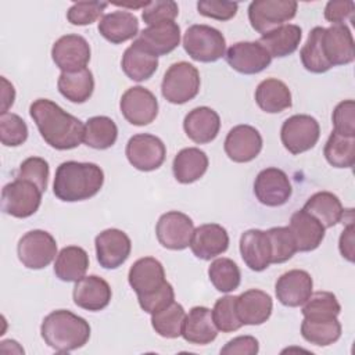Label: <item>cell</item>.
I'll list each match as a JSON object with an SVG mask.
<instances>
[{"instance_id": "8fae6325", "label": "cell", "mask_w": 355, "mask_h": 355, "mask_svg": "<svg viewBox=\"0 0 355 355\" xmlns=\"http://www.w3.org/2000/svg\"><path fill=\"white\" fill-rule=\"evenodd\" d=\"M125 155L137 171L151 172L164 164L166 147L159 137L150 133H139L128 140Z\"/></svg>"}, {"instance_id": "bcb514c9", "label": "cell", "mask_w": 355, "mask_h": 355, "mask_svg": "<svg viewBox=\"0 0 355 355\" xmlns=\"http://www.w3.org/2000/svg\"><path fill=\"white\" fill-rule=\"evenodd\" d=\"M28 139V126L25 121L12 112L0 115V140L3 146L17 147Z\"/></svg>"}, {"instance_id": "d6a6232c", "label": "cell", "mask_w": 355, "mask_h": 355, "mask_svg": "<svg viewBox=\"0 0 355 355\" xmlns=\"http://www.w3.org/2000/svg\"><path fill=\"white\" fill-rule=\"evenodd\" d=\"M302 29L294 24H284L265 35L258 40L270 57L283 58L293 54L301 42Z\"/></svg>"}, {"instance_id": "ba28073f", "label": "cell", "mask_w": 355, "mask_h": 355, "mask_svg": "<svg viewBox=\"0 0 355 355\" xmlns=\"http://www.w3.org/2000/svg\"><path fill=\"white\" fill-rule=\"evenodd\" d=\"M42 194L40 189L32 182L15 178L1 190V209L14 218H29L39 209Z\"/></svg>"}, {"instance_id": "7dc6e473", "label": "cell", "mask_w": 355, "mask_h": 355, "mask_svg": "<svg viewBox=\"0 0 355 355\" xmlns=\"http://www.w3.org/2000/svg\"><path fill=\"white\" fill-rule=\"evenodd\" d=\"M49 173H50L49 162L44 158L29 157L21 162L15 178L32 182L40 189L42 193H44L47 189Z\"/></svg>"}, {"instance_id": "603a6c76", "label": "cell", "mask_w": 355, "mask_h": 355, "mask_svg": "<svg viewBox=\"0 0 355 355\" xmlns=\"http://www.w3.org/2000/svg\"><path fill=\"white\" fill-rule=\"evenodd\" d=\"M135 42L157 57L165 55L179 46L180 28L175 21L150 25L137 35Z\"/></svg>"}, {"instance_id": "8992f818", "label": "cell", "mask_w": 355, "mask_h": 355, "mask_svg": "<svg viewBox=\"0 0 355 355\" xmlns=\"http://www.w3.org/2000/svg\"><path fill=\"white\" fill-rule=\"evenodd\" d=\"M128 282L137 294L139 304L158 295L172 286L165 279L162 263L153 257L137 259L129 269Z\"/></svg>"}, {"instance_id": "f1b7e54d", "label": "cell", "mask_w": 355, "mask_h": 355, "mask_svg": "<svg viewBox=\"0 0 355 355\" xmlns=\"http://www.w3.org/2000/svg\"><path fill=\"white\" fill-rule=\"evenodd\" d=\"M97 29L105 40L119 44L139 35V19L129 11L116 10L103 15Z\"/></svg>"}, {"instance_id": "e575fe53", "label": "cell", "mask_w": 355, "mask_h": 355, "mask_svg": "<svg viewBox=\"0 0 355 355\" xmlns=\"http://www.w3.org/2000/svg\"><path fill=\"white\" fill-rule=\"evenodd\" d=\"M89 268V255L79 245L64 247L55 258L54 273L62 282H78Z\"/></svg>"}, {"instance_id": "7a4b0ae2", "label": "cell", "mask_w": 355, "mask_h": 355, "mask_svg": "<svg viewBox=\"0 0 355 355\" xmlns=\"http://www.w3.org/2000/svg\"><path fill=\"white\" fill-rule=\"evenodd\" d=\"M103 184L104 172L97 164L65 161L55 169L53 191L58 200L75 202L94 197Z\"/></svg>"}, {"instance_id": "db71d44e", "label": "cell", "mask_w": 355, "mask_h": 355, "mask_svg": "<svg viewBox=\"0 0 355 355\" xmlns=\"http://www.w3.org/2000/svg\"><path fill=\"white\" fill-rule=\"evenodd\" d=\"M259 351V343L252 336H239L229 340L225 347L220 348V354L223 355H255Z\"/></svg>"}, {"instance_id": "9f6ffc18", "label": "cell", "mask_w": 355, "mask_h": 355, "mask_svg": "<svg viewBox=\"0 0 355 355\" xmlns=\"http://www.w3.org/2000/svg\"><path fill=\"white\" fill-rule=\"evenodd\" d=\"M3 83V93H1V114L7 112V110L14 104L15 100V90L14 86L3 76L1 78Z\"/></svg>"}, {"instance_id": "30bf717a", "label": "cell", "mask_w": 355, "mask_h": 355, "mask_svg": "<svg viewBox=\"0 0 355 355\" xmlns=\"http://www.w3.org/2000/svg\"><path fill=\"white\" fill-rule=\"evenodd\" d=\"M320 136L319 122L306 114L288 116L280 129V139L284 148L297 155L315 147Z\"/></svg>"}, {"instance_id": "7402d4cb", "label": "cell", "mask_w": 355, "mask_h": 355, "mask_svg": "<svg viewBox=\"0 0 355 355\" xmlns=\"http://www.w3.org/2000/svg\"><path fill=\"white\" fill-rule=\"evenodd\" d=\"M229 247V234L222 225L204 223L194 229L190 241L191 252L204 261L223 254Z\"/></svg>"}, {"instance_id": "f907efd6", "label": "cell", "mask_w": 355, "mask_h": 355, "mask_svg": "<svg viewBox=\"0 0 355 355\" xmlns=\"http://www.w3.org/2000/svg\"><path fill=\"white\" fill-rule=\"evenodd\" d=\"M179 15V7L172 0H155L148 1L143 8L141 18L150 26L166 21H173Z\"/></svg>"}, {"instance_id": "b9f144b4", "label": "cell", "mask_w": 355, "mask_h": 355, "mask_svg": "<svg viewBox=\"0 0 355 355\" xmlns=\"http://www.w3.org/2000/svg\"><path fill=\"white\" fill-rule=\"evenodd\" d=\"M208 277L218 291L230 293L240 286L241 273L237 263L230 258H218L211 262Z\"/></svg>"}, {"instance_id": "ac0fdd59", "label": "cell", "mask_w": 355, "mask_h": 355, "mask_svg": "<svg viewBox=\"0 0 355 355\" xmlns=\"http://www.w3.org/2000/svg\"><path fill=\"white\" fill-rule=\"evenodd\" d=\"M223 148L232 161L250 162L262 150V136L251 125H236L226 135Z\"/></svg>"}, {"instance_id": "2e32d148", "label": "cell", "mask_w": 355, "mask_h": 355, "mask_svg": "<svg viewBox=\"0 0 355 355\" xmlns=\"http://www.w3.org/2000/svg\"><path fill=\"white\" fill-rule=\"evenodd\" d=\"M94 247L100 266L104 269H116L129 258L132 241L123 230L111 227L96 236Z\"/></svg>"}, {"instance_id": "4fadbf2b", "label": "cell", "mask_w": 355, "mask_h": 355, "mask_svg": "<svg viewBox=\"0 0 355 355\" xmlns=\"http://www.w3.org/2000/svg\"><path fill=\"white\" fill-rule=\"evenodd\" d=\"M119 110L123 118L135 126H146L158 115V101L153 92L143 86L129 87L121 97Z\"/></svg>"}, {"instance_id": "f5cc1de1", "label": "cell", "mask_w": 355, "mask_h": 355, "mask_svg": "<svg viewBox=\"0 0 355 355\" xmlns=\"http://www.w3.org/2000/svg\"><path fill=\"white\" fill-rule=\"evenodd\" d=\"M355 3L351 0H331L324 7V18L331 25H343L347 19L352 18Z\"/></svg>"}, {"instance_id": "d4e9b609", "label": "cell", "mask_w": 355, "mask_h": 355, "mask_svg": "<svg viewBox=\"0 0 355 355\" xmlns=\"http://www.w3.org/2000/svg\"><path fill=\"white\" fill-rule=\"evenodd\" d=\"M288 229L294 237L297 251L309 252L316 250L324 239V226L304 209L295 211L290 218Z\"/></svg>"}, {"instance_id": "816d5d0a", "label": "cell", "mask_w": 355, "mask_h": 355, "mask_svg": "<svg viewBox=\"0 0 355 355\" xmlns=\"http://www.w3.org/2000/svg\"><path fill=\"white\" fill-rule=\"evenodd\" d=\"M197 10L201 15L218 21L232 19L239 10V4L233 1H214V0H201L197 3Z\"/></svg>"}, {"instance_id": "4dcf8cb0", "label": "cell", "mask_w": 355, "mask_h": 355, "mask_svg": "<svg viewBox=\"0 0 355 355\" xmlns=\"http://www.w3.org/2000/svg\"><path fill=\"white\" fill-rule=\"evenodd\" d=\"M207 154L197 147H187L180 150L172 162V172L179 183L190 184L204 176L208 169Z\"/></svg>"}, {"instance_id": "681fc988", "label": "cell", "mask_w": 355, "mask_h": 355, "mask_svg": "<svg viewBox=\"0 0 355 355\" xmlns=\"http://www.w3.org/2000/svg\"><path fill=\"white\" fill-rule=\"evenodd\" d=\"M333 121V132L347 136L355 137V103L354 100L340 101L331 115Z\"/></svg>"}, {"instance_id": "ab89813d", "label": "cell", "mask_w": 355, "mask_h": 355, "mask_svg": "<svg viewBox=\"0 0 355 355\" xmlns=\"http://www.w3.org/2000/svg\"><path fill=\"white\" fill-rule=\"evenodd\" d=\"M323 31H324L323 26H315L309 32L308 39L300 51V57L304 68L312 73H323L331 68V65L327 62L323 53V46H322Z\"/></svg>"}, {"instance_id": "11a10c76", "label": "cell", "mask_w": 355, "mask_h": 355, "mask_svg": "<svg viewBox=\"0 0 355 355\" xmlns=\"http://www.w3.org/2000/svg\"><path fill=\"white\" fill-rule=\"evenodd\" d=\"M338 248H340V252L341 255L349 261V262H354V223L349 222L341 236H340V240H338Z\"/></svg>"}, {"instance_id": "44dd1931", "label": "cell", "mask_w": 355, "mask_h": 355, "mask_svg": "<svg viewBox=\"0 0 355 355\" xmlns=\"http://www.w3.org/2000/svg\"><path fill=\"white\" fill-rule=\"evenodd\" d=\"M72 297L73 302L79 308L90 312H98L108 306L112 291L107 280L97 275H90L75 282Z\"/></svg>"}, {"instance_id": "8d00e7d4", "label": "cell", "mask_w": 355, "mask_h": 355, "mask_svg": "<svg viewBox=\"0 0 355 355\" xmlns=\"http://www.w3.org/2000/svg\"><path fill=\"white\" fill-rule=\"evenodd\" d=\"M301 336L305 341L327 347L341 337V323L337 316L331 318H304L301 323Z\"/></svg>"}, {"instance_id": "5b68a950", "label": "cell", "mask_w": 355, "mask_h": 355, "mask_svg": "<svg viewBox=\"0 0 355 355\" xmlns=\"http://www.w3.org/2000/svg\"><path fill=\"white\" fill-rule=\"evenodd\" d=\"M184 51L198 62H215L225 55L226 40L223 33L209 25L196 24L183 35Z\"/></svg>"}, {"instance_id": "3957f363", "label": "cell", "mask_w": 355, "mask_h": 355, "mask_svg": "<svg viewBox=\"0 0 355 355\" xmlns=\"http://www.w3.org/2000/svg\"><path fill=\"white\" fill-rule=\"evenodd\" d=\"M90 324L68 309H57L44 316L40 334L44 343L57 352L82 348L90 338Z\"/></svg>"}, {"instance_id": "74e56055", "label": "cell", "mask_w": 355, "mask_h": 355, "mask_svg": "<svg viewBox=\"0 0 355 355\" xmlns=\"http://www.w3.org/2000/svg\"><path fill=\"white\" fill-rule=\"evenodd\" d=\"M118 139L116 123L105 115L92 116L85 123L83 143L94 150H107L115 144Z\"/></svg>"}, {"instance_id": "9c48e42d", "label": "cell", "mask_w": 355, "mask_h": 355, "mask_svg": "<svg viewBox=\"0 0 355 355\" xmlns=\"http://www.w3.org/2000/svg\"><path fill=\"white\" fill-rule=\"evenodd\" d=\"M19 262L28 269H43L57 255V241L46 230L35 229L26 232L17 244Z\"/></svg>"}, {"instance_id": "5bb4252c", "label": "cell", "mask_w": 355, "mask_h": 355, "mask_svg": "<svg viewBox=\"0 0 355 355\" xmlns=\"http://www.w3.org/2000/svg\"><path fill=\"white\" fill-rule=\"evenodd\" d=\"M89 42L75 33H68L57 39L51 47V58L62 72H75L86 68L90 61Z\"/></svg>"}, {"instance_id": "e0dca14e", "label": "cell", "mask_w": 355, "mask_h": 355, "mask_svg": "<svg viewBox=\"0 0 355 355\" xmlns=\"http://www.w3.org/2000/svg\"><path fill=\"white\" fill-rule=\"evenodd\" d=\"M225 58L234 71L244 75L259 73L272 62L270 54L259 42H237L227 49Z\"/></svg>"}, {"instance_id": "f35d334b", "label": "cell", "mask_w": 355, "mask_h": 355, "mask_svg": "<svg viewBox=\"0 0 355 355\" xmlns=\"http://www.w3.org/2000/svg\"><path fill=\"white\" fill-rule=\"evenodd\" d=\"M184 318V308L179 302L173 301L168 306L151 315V326L155 333L164 338H178L182 336Z\"/></svg>"}, {"instance_id": "c3c4849f", "label": "cell", "mask_w": 355, "mask_h": 355, "mask_svg": "<svg viewBox=\"0 0 355 355\" xmlns=\"http://www.w3.org/2000/svg\"><path fill=\"white\" fill-rule=\"evenodd\" d=\"M108 3L104 1H78L73 3L67 11V19L72 25L85 26L96 22Z\"/></svg>"}, {"instance_id": "6da1fadb", "label": "cell", "mask_w": 355, "mask_h": 355, "mask_svg": "<svg viewBox=\"0 0 355 355\" xmlns=\"http://www.w3.org/2000/svg\"><path fill=\"white\" fill-rule=\"evenodd\" d=\"M29 115L43 140L55 150H72L83 141L82 121L49 98H37L29 107Z\"/></svg>"}, {"instance_id": "ffe728a7", "label": "cell", "mask_w": 355, "mask_h": 355, "mask_svg": "<svg viewBox=\"0 0 355 355\" xmlns=\"http://www.w3.org/2000/svg\"><path fill=\"white\" fill-rule=\"evenodd\" d=\"M322 46L324 57L331 67L351 64L355 58L354 37L345 24L324 28Z\"/></svg>"}, {"instance_id": "52a82bcc", "label": "cell", "mask_w": 355, "mask_h": 355, "mask_svg": "<svg viewBox=\"0 0 355 355\" xmlns=\"http://www.w3.org/2000/svg\"><path fill=\"white\" fill-rule=\"evenodd\" d=\"M297 7L294 0H255L248 6V19L254 31L265 35L293 19Z\"/></svg>"}, {"instance_id": "d6986e66", "label": "cell", "mask_w": 355, "mask_h": 355, "mask_svg": "<svg viewBox=\"0 0 355 355\" xmlns=\"http://www.w3.org/2000/svg\"><path fill=\"white\" fill-rule=\"evenodd\" d=\"M313 288V280L306 270L291 269L276 280L275 293L284 306L297 308L306 302Z\"/></svg>"}, {"instance_id": "ee69618b", "label": "cell", "mask_w": 355, "mask_h": 355, "mask_svg": "<svg viewBox=\"0 0 355 355\" xmlns=\"http://www.w3.org/2000/svg\"><path fill=\"white\" fill-rule=\"evenodd\" d=\"M236 302L237 295H225L216 300L214 305L212 318L218 330H220L222 333H232L243 326V322L237 315Z\"/></svg>"}, {"instance_id": "60d3db41", "label": "cell", "mask_w": 355, "mask_h": 355, "mask_svg": "<svg viewBox=\"0 0 355 355\" xmlns=\"http://www.w3.org/2000/svg\"><path fill=\"white\" fill-rule=\"evenodd\" d=\"M323 154L326 161L334 168H352L355 162V137L331 132L324 144Z\"/></svg>"}, {"instance_id": "cb8c5ba5", "label": "cell", "mask_w": 355, "mask_h": 355, "mask_svg": "<svg viewBox=\"0 0 355 355\" xmlns=\"http://www.w3.org/2000/svg\"><path fill=\"white\" fill-rule=\"evenodd\" d=\"M183 129L191 141L197 144H207L218 136L220 118L218 112L209 107H196L184 116Z\"/></svg>"}, {"instance_id": "1f68e13d", "label": "cell", "mask_w": 355, "mask_h": 355, "mask_svg": "<svg viewBox=\"0 0 355 355\" xmlns=\"http://www.w3.org/2000/svg\"><path fill=\"white\" fill-rule=\"evenodd\" d=\"M255 103L268 114H279L291 107V92L284 82L268 78L257 86Z\"/></svg>"}, {"instance_id": "9a60e30c", "label": "cell", "mask_w": 355, "mask_h": 355, "mask_svg": "<svg viewBox=\"0 0 355 355\" xmlns=\"http://www.w3.org/2000/svg\"><path fill=\"white\" fill-rule=\"evenodd\" d=\"M293 193L291 183L284 171L270 166L262 169L254 180V194L266 207L284 205Z\"/></svg>"}, {"instance_id": "f546056e", "label": "cell", "mask_w": 355, "mask_h": 355, "mask_svg": "<svg viewBox=\"0 0 355 355\" xmlns=\"http://www.w3.org/2000/svg\"><path fill=\"white\" fill-rule=\"evenodd\" d=\"M121 67L129 79L143 82L155 73L158 68V57L133 40V43L123 51Z\"/></svg>"}, {"instance_id": "277c9868", "label": "cell", "mask_w": 355, "mask_h": 355, "mask_svg": "<svg viewBox=\"0 0 355 355\" xmlns=\"http://www.w3.org/2000/svg\"><path fill=\"white\" fill-rule=\"evenodd\" d=\"M200 85L198 69L187 61H179L172 64L164 73L161 93L171 104H184L198 94Z\"/></svg>"}, {"instance_id": "7c38bea8", "label": "cell", "mask_w": 355, "mask_h": 355, "mask_svg": "<svg viewBox=\"0 0 355 355\" xmlns=\"http://www.w3.org/2000/svg\"><path fill=\"white\" fill-rule=\"evenodd\" d=\"M194 232L193 220L180 211L162 214L155 226V234L164 248L180 251L190 245Z\"/></svg>"}, {"instance_id": "d590c367", "label": "cell", "mask_w": 355, "mask_h": 355, "mask_svg": "<svg viewBox=\"0 0 355 355\" xmlns=\"http://www.w3.org/2000/svg\"><path fill=\"white\" fill-rule=\"evenodd\" d=\"M57 87L61 96H64L67 100L82 104L93 94L94 78L89 68L75 72H61L57 80Z\"/></svg>"}, {"instance_id": "836d02e7", "label": "cell", "mask_w": 355, "mask_h": 355, "mask_svg": "<svg viewBox=\"0 0 355 355\" xmlns=\"http://www.w3.org/2000/svg\"><path fill=\"white\" fill-rule=\"evenodd\" d=\"M302 209L315 216L324 229L333 227L341 222L345 212L340 198L330 191H318L312 194Z\"/></svg>"}, {"instance_id": "484cf974", "label": "cell", "mask_w": 355, "mask_h": 355, "mask_svg": "<svg viewBox=\"0 0 355 355\" xmlns=\"http://www.w3.org/2000/svg\"><path fill=\"white\" fill-rule=\"evenodd\" d=\"M240 254L244 263L254 272H262L272 263V252L268 233L259 229H248L240 237Z\"/></svg>"}, {"instance_id": "4316f807", "label": "cell", "mask_w": 355, "mask_h": 355, "mask_svg": "<svg viewBox=\"0 0 355 355\" xmlns=\"http://www.w3.org/2000/svg\"><path fill=\"white\" fill-rule=\"evenodd\" d=\"M218 336L212 311L207 306H193L184 318L182 337L194 345L211 344Z\"/></svg>"}, {"instance_id": "83f0119b", "label": "cell", "mask_w": 355, "mask_h": 355, "mask_svg": "<svg viewBox=\"0 0 355 355\" xmlns=\"http://www.w3.org/2000/svg\"><path fill=\"white\" fill-rule=\"evenodd\" d=\"M236 309L243 324L258 326L270 318L273 301L268 293L251 288L237 295Z\"/></svg>"}, {"instance_id": "7bdbcfd3", "label": "cell", "mask_w": 355, "mask_h": 355, "mask_svg": "<svg viewBox=\"0 0 355 355\" xmlns=\"http://www.w3.org/2000/svg\"><path fill=\"white\" fill-rule=\"evenodd\" d=\"M266 233L270 243L272 263H283L291 259L297 252V245L288 226L270 227Z\"/></svg>"}, {"instance_id": "f6af8a7d", "label": "cell", "mask_w": 355, "mask_h": 355, "mask_svg": "<svg viewBox=\"0 0 355 355\" xmlns=\"http://www.w3.org/2000/svg\"><path fill=\"white\" fill-rule=\"evenodd\" d=\"M301 312L304 318H331L340 315L341 306L333 293L316 291L306 300Z\"/></svg>"}]
</instances>
